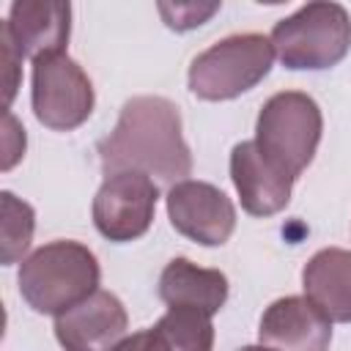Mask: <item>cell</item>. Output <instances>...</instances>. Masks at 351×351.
Returning <instances> with one entry per match:
<instances>
[{"mask_svg":"<svg viewBox=\"0 0 351 351\" xmlns=\"http://www.w3.org/2000/svg\"><path fill=\"white\" fill-rule=\"evenodd\" d=\"M324 132V115L313 96L280 90L263 101L255 121V145L291 178H299L313 162Z\"/></svg>","mask_w":351,"mask_h":351,"instance_id":"obj_5","label":"cell"},{"mask_svg":"<svg viewBox=\"0 0 351 351\" xmlns=\"http://www.w3.org/2000/svg\"><path fill=\"white\" fill-rule=\"evenodd\" d=\"M167 217L170 225L203 244L222 247L236 230V206L233 200L208 181H178L167 189Z\"/></svg>","mask_w":351,"mask_h":351,"instance_id":"obj_8","label":"cell"},{"mask_svg":"<svg viewBox=\"0 0 351 351\" xmlns=\"http://www.w3.org/2000/svg\"><path fill=\"white\" fill-rule=\"evenodd\" d=\"M99 261L93 250L71 239H55L19 263V293L41 315H60L99 291Z\"/></svg>","mask_w":351,"mask_h":351,"instance_id":"obj_2","label":"cell"},{"mask_svg":"<svg viewBox=\"0 0 351 351\" xmlns=\"http://www.w3.org/2000/svg\"><path fill=\"white\" fill-rule=\"evenodd\" d=\"M258 340L274 351H329L332 321L307 296H282L263 310Z\"/></svg>","mask_w":351,"mask_h":351,"instance_id":"obj_12","label":"cell"},{"mask_svg":"<svg viewBox=\"0 0 351 351\" xmlns=\"http://www.w3.org/2000/svg\"><path fill=\"white\" fill-rule=\"evenodd\" d=\"M230 178L239 192L241 208L250 217H274L291 203L293 181L285 170H280L255 140H241L230 151Z\"/></svg>","mask_w":351,"mask_h":351,"instance_id":"obj_11","label":"cell"},{"mask_svg":"<svg viewBox=\"0 0 351 351\" xmlns=\"http://www.w3.org/2000/svg\"><path fill=\"white\" fill-rule=\"evenodd\" d=\"M219 11V3H159V14L170 30H192L200 27L211 14Z\"/></svg>","mask_w":351,"mask_h":351,"instance_id":"obj_17","label":"cell"},{"mask_svg":"<svg viewBox=\"0 0 351 351\" xmlns=\"http://www.w3.org/2000/svg\"><path fill=\"white\" fill-rule=\"evenodd\" d=\"M129 315L110 291H93L71 310L55 315V337L63 351H112L126 337Z\"/></svg>","mask_w":351,"mask_h":351,"instance_id":"obj_10","label":"cell"},{"mask_svg":"<svg viewBox=\"0 0 351 351\" xmlns=\"http://www.w3.org/2000/svg\"><path fill=\"white\" fill-rule=\"evenodd\" d=\"M104 176L137 170L162 184L186 181L192 154L184 140L181 112L165 96H134L121 107L115 129L96 145Z\"/></svg>","mask_w":351,"mask_h":351,"instance_id":"obj_1","label":"cell"},{"mask_svg":"<svg viewBox=\"0 0 351 351\" xmlns=\"http://www.w3.org/2000/svg\"><path fill=\"white\" fill-rule=\"evenodd\" d=\"M159 200V186L137 170L112 173L101 181L90 214L96 230L110 241H134L148 233Z\"/></svg>","mask_w":351,"mask_h":351,"instance_id":"obj_7","label":"cell"},{"mask_svg":"<svg viewBox=\"0 0 351 351\" xmlns=\"http://www.w3.org/2000/svg\"><path fill=\"white\" fill-rule=\"evenodd\" d=\"M239 351H274V348H269V346H244V348H239Z\"/></svg>","mask_w":351,"mask_h":351,"instance_id":"obj_21","label":"cell"},{"mask_svg":"<svg viewBox=\"0 0 351 351\" xmlns=\"http://www.w3.org/2000/svg\"><path fill=\"white\" fill-rule=\"evenodd\" d=\"M0 49H3V66H5V101L11 104V99H14V93H16V82H19V66H22V58L14 52V47L5 41V38H0Z\"/></svg>","mask_w":351,"mask_h":351,"instance_id":"obj_20","label":"cell"},{"mask_svg":"<svg viewBox=\"0 0 351 351\" xmlns=\"http://www.w3.org/2000/svg\"><path fill=\"white\" fill-rule=\"evenodd\" d=\"M159 299L167 307H189L217 315L228 302V277L219 269H203L189 258H173L159 274Z\"/></svg>","mask_w":351,"mask_h":351,"instance_id":"obj_14","label":"cell"},{"mask_svg":"<svg viewBox=\"0 0 351 351\" xmlns=\"http://www.w3.org/2000/svg\"><path fill=\"white\" fill-rule=\"evenodd\" d=\"M154 332L165 340L167 351H211L214 348L211 315L189 307H167V313L154 324Z\"/></svg>","mask_w":351,"mask_h":351,"instance_id":"obj_15","label":"cell"},{"mask_svg":"<svg viewBox=\"0 0 351 351\" xmlns=\"http://www.w3.org/2000/svg\"><path fill=\"white\" fill-rule=\"evenodd\" d=\"M269 38L274 55L291 71L332 69L351 49V14L340 3L315 0L280 19Z\"/></svg>","mask_w":351,"mask_h":351,"instance_id":"obj_3","label":"cell"},{"mask_svg":"<svg viewBox=\"0 0 351 351\" xmlns=\"http://www.w3.org/2000/svg\"><path fill=\"white\" fill-rule=\"evenodd\" d=\"M304 296L337 324L351 321V252L343 247L318 250L302 269Z\"/></svg>","mask_w":351,"mask_h":351,"instance_id":"obj_13","label":"cell"},{"mask_svg":"<svg viewBox=\"0 0 351 351\" xmlns=\"http://www.w3.org/2000/svg\"><path fill=\"white\" fill-rule=\"evenodd\" d=\"M69 36L71 5L60 0H16L0 30V38H5L22 60L30 58L33 63L66 52Z\"/></svg>","mask_w":351,"mask_h":351,"instance_id":"obj_9","label":"cell"},{"mask_svg":"<svg viewBox=\"0 0 351 351\" xmlns=\"http://www.w3.org/2000/svg\"><path fill=\"white\" fill-rule=\"evenodd\" d=\"M30 104L41 126L52 132H71L93 112V82L66 52L38 58L30 74Z\"/></svg>","mask_w":351,"mask_h":351,"instance_id":"obj_6","label":"cell"},{"mask_svg":"<svg viewBox=\"0 0 351 351\" xmlns=\"http://www.w3.org/2000/svg\"><path fill=\"white\" fill-rule=\"evenodd\" d=\"M112 351H167V346L151 326V329H143V332H134V335L123 337Z\"/></svg>","mask_w":351,"mask_h":351,"instance_id":"obj_19","label":"cell"},{"mask_svg":"<svg viewBox=\"0 0 351 351\" xmlns=\"http://www.w3.org/2000/svg\"><path fill=\"white\" fill-rule=\"evenodd\" d=\"M5 159L3 170H11L22 156H25V129L16 123L14 112H5Z\"/></svg>","mask_w":351,"mask_h":351,"instance_id":"obj_18","label":"cell"},{"mask_svg":"<svg viewBox=\"0 0 351 351\" xmlns=\"http://www.w3.org/2000/svg\"><path fill=\"white\" fill-rule=\"evenodd\" d=\"M0 261L3 266H14L25 261V252L30 250L33 230H36V211L30 203L16 197L14 192L3 189L0 192Z\"/></svg>","mask_w":351,"mask_h":351,"instance_id":"obj_16","label":"cell"},{"mask_svg":"<svg viewBox=\"0 0 351 351\" xmlns=\"http://www.w3.org/2000/svg\"><path fill=\"white\" fill-rule=\"evenodd\" d=\"M271 38L263 33H233L195 55L189 90L203 101H228L252 90L274 66Z\"/></svg>","mask_w":351,"mask_h":351,"instance_id":"obj_4","label":"cell"}]
</instances>
